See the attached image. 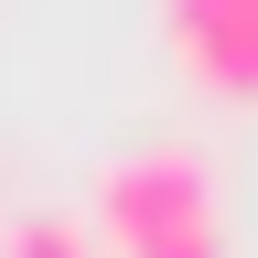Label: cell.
Listing matches in <instances>:
<instances>
[{"instance_id":"cell-1","label":"cell","mask_w":258,"mask_h":258,"mask_svg":"<svg viewBox=\"0 0 258 258\" xmlns=\"http://www.w3.org/2000/svg\"><path fill=\"white\" fill-rule=\"evenodd\" d=\"M86 226L108 258H226V183L194 140H140L97 161Z\"/></svg>"},{"instance_id":"cell-2","label":"cell","mask_w":258,"mask_h":258,"mask_svg":"<svg viewBox=\"0 0 258 258\" xmlns=\"http://www.w3.org/2000/svg\"><path fill=\"white\" fill-rule=\"evenodd\" d=\"M161 43L205 97H237L258 108V0H172L161 11Z\"/></svg>"},{"instance_id":"cell-3","label":"cell","mask_w":258,"mask_h":258,"mask_svg":"<svg viewBox=\"0 0 258 258\" xmlns=\"http://www.w3.org/2000/svg\"><path fill=\"white\" fill-rule=\"evenodd\" d=\"M0 258H108L97 247L86 215H54V205H22L11 226H0Z\"/></svg>"}]
</instances>
